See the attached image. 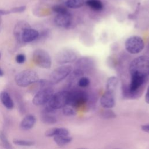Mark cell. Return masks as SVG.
<instances>
[{"label": "cell", "instance_id": "1", "mask_svg": "<svg viewBox=\"0 0 149 149\" xmlns=\"http://www.w3.org/2000/svg\"><path fill=\"white\" fill-rule=\"evenodd\" d=\"M131 75L136 74L146 77L149 75V57L140 56L134 59L129 66Z\"/></svg>", "mask_w": 149, "mask_h": 149}, {"label": "cell", "instance_id": "2", "mask_svg": "<svg viewBox=\"0 0 149 149\" xmlns=\"http://www.w3.org/2000/svg\"><path fill=\"white\" fill-rule=\"evenodd\" d=\"M39 77L34 70L27 69L18 73L15 77L16 84L22 87H26L30 84L38 82Z\"/></svg>", "mask_w": 149, "mask_h": 149}, {"label": "cell", "instance_id": "3", "mask_svg": "<svg viewBox=\"0 0 149 149\" xmlns=\"http://www.w3.org/2000/svg\"><path fill=\"white\" fill-rule=\"evenodd\" d=\"M33 61L36 66L41 68L49 69L51 67V56L48 52L44 49H36L33 54Z\"/></svg>", "mask_w": 149, "mask_h": 149}, {"label": "cell", "instance_id": "4", "mask_svg": "<svg viewBox=\"0 0 149 149\" xmlns=\"http://www.w3.org/2000/svg\"><path fill=\"white\" fill-rule=\"evenodd\" d=\"M73 68L70 65H62L55 69L49 76V83L51 84H57L66 77H67L73 70Z\"/></svg>", "mask_w": 149, "mask_h": 149}, {"label": "cell", "instance_id": "5", "mask_svg": "<svg viewBox=\"0 0 149 149\" xmlns=\"http://www.w3.org/2000/svg\"><path fill=\"white\" fill-rule=\"evenodd\" d=\"M69 96V91L63 90L57 92L53 94L48 105L55 110L62 108L68 105Z\"/></svg>", "mask_w": 149, "mask_h": 149}, {"label": "cell", "instance_id": "6", "mask_svg": "<svg viewBox=\"0 0 149 149\" xmlns=\"http://www.w3.org/2000/svg\"><path fill=\"white\" fill-rule=\"evenodd\" d=\"M126 50L131 54L140 53L144 48L143 40L139 36H133L129 37L125 42Z\"/></svg>", "mask_w": 149, "mask_h": 149}, {"label": "cell", "instance_id": "7", "mask_svg": "<svg viewBox=\"0 0 149 149\" xmlns=\"http://www.w3.org/2000/svg\"><path fill=\"white\" fill-rule=\"evenodd\" d=\"M54 94V90L49 86L41 88L35 94L32 102L36 106L45 105L49 102Z\"/></svg>", "mask_w": 149, "mask_h": 149}, {"label": "cell", "instance_id": "8", "mask_svg": "<svg viewBox=\"0 0 149 149\" xmlns=\"http://www.w3.org/2000/svg\"><path fill=\"white\" fill-rule=\"evenodd\" d=\"M77 58V54L74 51L70 48H63L57 52L55 60L60 65H66L74 62Z\"/></svg>", "mask_w": 149, "mask_h": 149}, {"label": "cell", "instance_id": "9", "mask_svg": "<svg viewBox=\"0 0 149 149\" xmlns=\"http://www.w3.org/2000/svg\"><path fill=\"white\" fill-rule=\"evenodd\" d=\"M88 95L83 90L79 89H73L69 91V96L68 105L73 107L79 106L87 102Z\"/></svg>", "mask_w": 149, "mask_h": 149}, {"label": "cell", "instance_id": "10", "mask_svg": "<svg viewBox=\"0 0 149 149\" xmlns=\"http://www.w3.org/2000/svg\"><path fill=\"white\" fill-rule=\"evenodd\" d=\"M145 78L143 76L133 74L131 75L130 83L129 87L127 94L131 97H134L140 93V89L145 81Z\"/></svg>", "mask_w": 149, "mask_h": 149}, {"label": "cell", "instance_id": "11", "mask_svg": "<svg viewBox=\"0 0 149 149\" xmlns=\"http://www.w3.org/2000/svg\"><path fill=\"white\" fill-rule=\"evenodd\" d=\"M54 22L56 26L60 27L69 29L72 24V16L69 12L61 14H56L54 18Z\"/></svg>", "mask_w": 149, "mask_h": 149}, {"label": "cell", "instance_id": "12", "mask_svg": "<svg viewBox=\"0 0 149 149\" xmlns=\"http://www.w3.org/2000/svg\"><path fill=\"white\" fill-rule=\"evenodd\" d=\"M100 104L105 108H112L115 105L114 93L105 91L100 98Z\"/></svg>", "mask_w": 149, "mask_h": 149}, {"label": "cell", "instance_id": "13", "mask_svg": "<svg viewBox=\"0 0 149 149\" xmlns=\"http://www.w3.org/2000/svg\"><path fill=\"white\" fill-rule=\"evenodd\" d=\"M30 26L29 24V23H27L26 21H19V22L17 23V24L15 25L14 29H13V34L14 36L15 37L16 40H17V41L20 43L22 44V34L24 32V31L30 27Z\"/></svg>", "mask_w": 149, "mask_h": 149}, {"label": "cell", "instance_id": "14", "mask_svg": "<svg viewBox=\"0 0 149 149\" xmlns=\"http://www.w3.org/2000/svg\"><path fill=\"white\" fill-rule=\"evenodd\" d=\"M93 65V61L89 57H83L78 59L76 63V68L81 72H82L84 74V72L90 68Z\"/></svg>", "mask_w": 149, "mask_h": 149}, {"label": "cell", "instance_id": "15", "mask_svg": "<svg viewBox=\"0 0 149 149\" xmlns=\"http://www.w3.org/2000/svg\"><path fill=\"white\" fill-rule=\"evenodd\" d=\"M39 34L40 33L37 30L32 29L31 27H30L26 29L22 34V42L26 43L32 42L38 38Z\"/></svg>", "mask_w": 149, "mask_h": 149}, {"label": "cell", "instance_id": "16", "mask_svg": "<svg viewBox=\"0 0 149 149\" xmlns=\"http://www.w3.org/2000/svg\"><path fill=\"white\" fill-rule=\"evenodd\" d=\"M69 132L68 129L64 127H52L48 129L45 132V136L47 137H54L56 136H69Z\"/></svg>", "mask_w": 149, "mask_h": 149}, {"label": "cell", "instance_id": "17", "mask_svg": "<svg viewBox=\"0 0 149 149\" xmlns=\"http://www.w3.org/2000/svg\"><path fill=\"white\" fill-rule=\"evenodd\" d=\"M36 122L35 116L33 115H27L20 122V127L24 130L31 129L33 127Z\"/></svg>", "mask_w": 149, "mask_h": 149}, {"label": "cell", "instance_id": "18", "mask_svg": "<svg viewBox=\"0 0 149 149\" xmlns=\"http://www.w3.org/2000/svg\"><path fill=\"white\" fill-rule=\"evenodd\" d=\"M0 100L2 104L8 109H12L14 107V102L10 96L6 91L0 93Z\"/></svg>", "mask_w": 149, "mask_h": 149}, {"label": "cell", "instance_id": "19", "mask_svg": "<svg viewBox=\"0 0 149 149\" xmlns=\"http://www.w3.org/2000/svg\"><path fill=\"white\" fill-rule=\"evenodd\" d=\"M118 85V79L116 76L109 77L106 83V91L112 93L115 92Z\"/></svg>", "mask_w": 149, "mask_h": 149}, {"label": "cell", "instance_id": "20", "mask_svg": "<svg viewBox=\"0 0 149 149\" xmlns=\"http://www.w3.org/2000/svg\"><path fill=\"white\" fill-rule=\"evenodd\" d=\"M41 119L44 123L47 125H54L57 122V119L54 113L42 112Z\"/></svg>", "mask_w": 149, "mask_h": 149}, {"label": "cell", "instance_id": "21", "mask_svg": "<svg viewBox=\"0 0 149 149\" xmlns=\"http://www.w3.org/2000/svg\"><path fill=\"white\" fill-rule=\"evenodd\" d=\"M54 140L58 146L62 147L70 143L72 138L69 136H56L54 137Z\"/></svg>", "mask_w": 149, "mask_h": 149}, {"label": "cell", "instance_id": "22", "mask_svg": "<svg viewBox=\"0 0 149 149\" xmlns=\"http://www.w3.org/2000/svg\"><path fill=\"white\" fill-rule=\"evenodd\" d=\"M85 3L91 9L95 11H100L103 9V4L100 0H86Z\"/></svg>", "mask_w": 149, "mask_h": 149}, {"label": "cell", "instance_id": "23", "mask_svg": "<svg viewBox=\"0 0 149 149\" xmlns=\"http://www.w3.org/2000/svg\"><path fill=\"white\" fill-rule=\"evenodd\" d=\"M85 3L84 0H68L64 4L68 8L78 9Z\"/></svg>", "mask_w": 149, "mask_h": 149}, {"label": "cell", "instance_id": "24", "mask_svg": "<svg viewBox=\"0 0 149 149\" xmlns=\"http://www.w3.org/2000/svg\"><path fill=\"white\" fill-rule=\"evenodd\" d=\"M13 143L17 146H31L34 145V141L31 140H26L23 139H15L13 140Z\"/></svg>", "mask_w": 149, "mask_h": 149}, {"label": "cell", "instance_id": "25", "mask_svg": "<svg viewBox=\"0 0 149 149\" xmlns=\"http://www.w3.org/2000/svg\"><path fill=\"white\" fill-rule=\"evenodd\" d=\"M52 10L56 14L65 13L69 12L67 7L62 5H55L52 7Z\"/></svg>", "mask_w": 149, "mask_h": 149}, {"label": "cell", "instance_id": "26", "mask_svg": "<svg viewBox=\"0 0 149 149\" xmlns=\"http://www.w3.org/2000/svg\"><path fill=\"white\" fill-rule=\"evenodd\" d=\"M62 113L65 116H74L76 114V111L72 106L66 105L62 108Z\"/></svg>", "mask_w": 149, "mask_h": 149}, {"label": "cell", "instance_id": "27", "mask_svg": "<svg viewBox=\"0 0 149 149\" xmlns=\"http://www.w3.org/2000/svg\"><path fill=\"white\" fill-rule=\"evenodd\" d=\"M90 80L87 77H81L77 81V85L81 88L86 87L90 84Z\"/></svg>", "mask_w": 149, "mask_h": 149}, {"label": "cell", "instance_id": "28", "mask_svg": "<svg viewBox=\"0 0 149 149\" xmlns=\"http://www.w3.org/2000/svg\"><path fill=\"white\" fill-rule=\"evenodd\" d=\"M0 140L4 147H5L6 148H12L11 144H10L7 137H6V136L5 135V134L3 132H0Z\"/></svg>", "mask_w": 149, "mask_h": 149}, {"label": "cell", "instance_id": "29", "mask_svg": "<svg viewBox=\"0 0 149 149\" xmlns=\"http://www.w3.org/2000/svg\"><path fill=\"white\" fill-rule=\"evenodd\" d=\"M26 9V6L24 5L20 6H16L13 7L10 10V13H22L25 11Z\"/></svg>", "mask_w": 149, "mask_h": 149}, {"label": "cell", "instance_id": "30", "mask_svg": "<svg viewBox=\"0 0 149 149\" xmlns=\"http://www.w3.org/2000/svg\"><path fill=\"white\" fill-rule=\"evenodd\" d=\"M26 61V56L23 54H19L16 56V61L18 63H23Z\"/></svg>", "mask_w": 149, "mask_h": 149}, {"label": "cell", "instance_id": "31", "mask_svg": "<svg viewBox=\"0 0 149 149\" xmlns=\"http://www.w3.org/2000/svg\"><path fill=\"white\" fill-rule=\"evenodd\" d=\"M141 129L143 131L147 133H149V123L142 125L141 126Z\"/></svg>", "mask_w": 149, "mask_h": 149}, {"label": "cell", "instance_id": "32", "mask_svg": "<svg viewBox=\"0 0 149 149\" xmlns=\"http://www.w3.org/2000/svg\"><path fill=\"white\" fill-rule=\"evenodd\" d=\"M145 101L147 104H149V86L147 87L146 93L145 95Z\"/></svg>", "mask_w": 149, "mask_h": 149}, {"label": "cell", "instance_id": "33", "mask_svg": "<svg viewBox=\"0 0 149 149\" xmlns=\"http://www.w3.org/2000/svg\"><path fill=\"white\" fill-rule=\"evenodd\" d=\"M10 10H3V9H0V17L1 16H3V15H8L9 14Z\"/></svg>", "mask_w": 149, "mask_h": 149}, {"label": "cell", "instance_id": "34", "mask_svg": "<svg viewBox=\"0 0 149 149\" xmlns=\"http://www.w3.org/2000/svg\"><path fill=\"white\" fill-rule=\"evenodd\" d=\"M3 74H4V72L2 70V69L0 68V76H3Z\"/></svg>", "mask_w": 149, "mask_h": 149}, {"label": "cell", "instance_id": "35", "mask_svg": "<svg viewBox=\"0 0 149 149\" xmlns=\"http://www.w3.org/2000/svg\"><path fill=\"white\" fill-rule=\"evenodd\" d=\"M60 2H62V3H65L68 0H59Z\"/></svg>", "mask_w": 149, "mask_h": 149}, {"label": "cell", "instance_id": "36", "mask_svg": "<svg viewBox=\"0 0 149 149\" xmlns=\"http://www.w3.org/2000/svg\"><path fill=\"white\" fill-rule=\"evenodd\" d=\"M1 22H2V19L0 17V30H1Z\"/></svg>", "mask_w": 149, "mask_h": 149}, {"label": "cell", "instance_id": "37", "mask_svg": "<svg viewBox=\"0 0 149 149\" xmlns=\"http://www.w3.org/2000/svg\"><path fill=\"white\" fill-rule=\"evenodd\" d=\"M1 53H0V59H1Z\"/></svg>", "mask_w": 149, "mask_h": 149}]
</instances>
